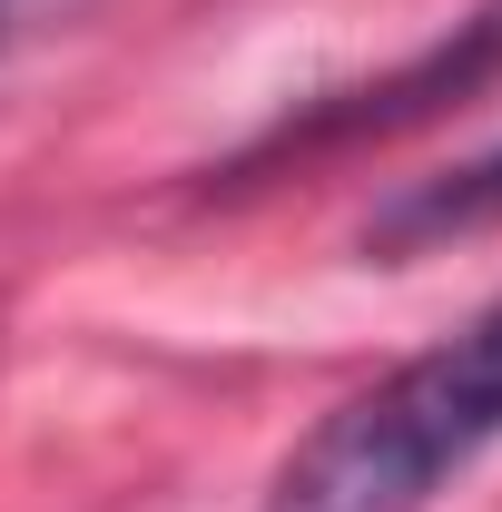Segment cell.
Instances as JSON below:
<instances>
[{
	"label": "cell",
	"instance_id": "cell-1",
	"mask_svg": "<svg viewBox=\"0 0 502 512\" xmlns=\"http://www.w3.org/2000/svg\"><path fill=\"white\" fill-rule=\"evenodd\" d=\"M502 444V296L355 384L306 444L276 463L256 512H434V493Z\"/></svg>",
	"mask_w": 502,
	"mask_h": 512
},
{
	"label": "cell",
	"instance_id": "cell-2",
	"mask_svg": "<svg viewBox=\"0 0 502 512\" xmlns=\"http://www.w3.org/2000/svg\"><path fill=\"white\" fill-rule=\"evenodd\" d=\"M502 79V0H473L453 30H434L414 60L375 69V79H355V89H325L306 109H286V119H266L227 158V168H207L217 188H247L266 168H296V158H325V148H365V138H404V128L443 119V109H463V99H483Z\"/></svg>",
	"mask_w": 502,
	"mask_h": 512
},
{
	"label": "cell",
	"instance_id": "cell-3",
	"mask_svg": "<svg viewBox=\"0 0 502 512\" xmlns=\"http://www.w3.org/2000/svg\"><path fill=\"white\" fill-rule=\"evenodd\" d=\"M483 227H502V138L473 148V158H453V168H434V178H404L365 217V247L375 256H424L443 237H483Z\"/></svg>",
	"mask_w": 502,
	"mask_h": 512
}]
</instances>
